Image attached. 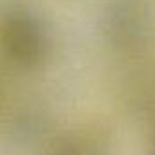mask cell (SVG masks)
Segmentation results:
<instances>
[{
	"mask_svg": "<svg viewBox=\"0 0 155 155\" xmlns=\"http://www.w3.org/2000/svg\"><path fill=\"white\" fill-rule=\"evenodd\" d=\"M0 49L17 68L38 69L53 53V31L29 8H13L0 18Z\"/></svg>",
	"mask_w": 155,
	"mask_h": 155,
	"instance_id": "obj_1",
	"label": "cell"
},
{
	"mask_svg": "<svg viewBox=\"0 0 155 155\" xmlns=\"http://www.w3.org/2000/svg\"><path fill=\"white\" fill-rule=\"evenodd\" d=\"M40 155H113V137L102 126H75L44 142Z\"/></svg>",
	"mask_w": 155,
	"mask_h": 155,
	"instance_id": "obj_3",
	"label": "cell"
},
{
	"mask_svg": "<svg viewBox=\"0 0 155 155\" xmlns=\"http://www.w3.org/2000/svg\"><path fill=\"white\" fill-rule=\"evenodd\" d=\"M102 37L119 55H137L155 38V9L150 0H108L102 9Z\"/></svg>",
	"mask_w": 155,
	"mask_h": 155,
	"instance_id": "obj_2",
	"label": "cell"
}]
</instances>
